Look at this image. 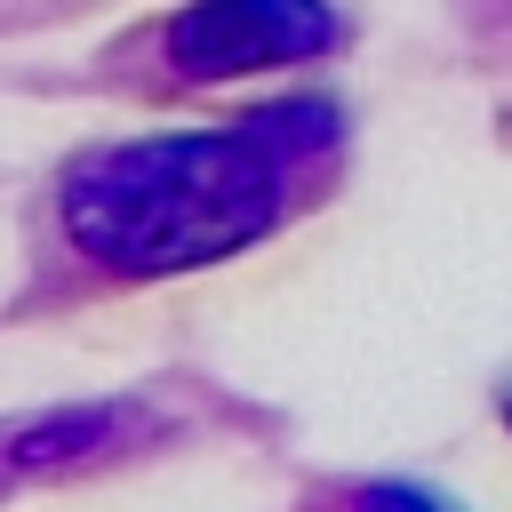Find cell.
Masks as SVG:
<instances>
[{
    "mask_svg": "<svg viewBox=\"0 0 512 512\" xmlns=\"http://www.w3.org/2000/svg\"><path fill=\"white\" fill-rule=\"evenodd\" d=\"M64 216H72V240L104 264H128V272L208 264L264 232L272 168L240 136H160V144L104 152L72 184Z\"/></svg>",
    "mask_w": 512,
    "mask_h": 512,
    "instance_id": "6da1fadb",
    "label": "cell"
},
{
    "mask_svg": "<svg viewBox=\"0 0 512 512\" xmlns=\"http://www.w3.org/2000/svg\"><path fill=\"white\" fill-rule=\"evenodd\" d=\"M328 40V16L312 0H208L200 16L176 24V48L200 72H240L256 56H304Z\"/></svg>",
    "mask_w": 512,
    "mask_h": 512,
    "instance_id": "7a4b0ae2",
    "label": "cell"
},
{
    "mask_svg": "<svg viewBox=\"0 0 512 512\" xmlns=\"http://www.w3.org/2000/svg\"><path fill=\"white\" fill-rule=\"evenodd\" d=\"M360 512H448V504H432L416 488H376V496H360Z\"/></svg>",
    "mask_w": 512,
    "mask_h": 512,
    "instance_id": "3957f363",
    "label": "cell"
}]
</instances>
